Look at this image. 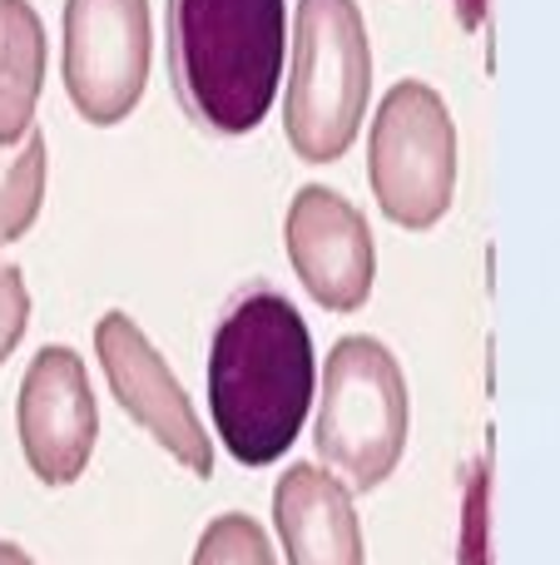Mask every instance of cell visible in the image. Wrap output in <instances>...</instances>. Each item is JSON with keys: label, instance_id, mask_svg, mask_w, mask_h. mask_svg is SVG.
<instances>
[{"label": "cell", "instance_id": "obj_15", "mask_svg": "<svg viewBox=\"0 0 560 565\" xmlns=\"http://www.w3.org/2000/svg\"><path fill=\"white\" fill-rule=\"evenodd\" d=\"M462 565H486V467L472 487L466 501V546H462Z\"/></svg>", "mask_w": 560, "mask_h": 565}, {"label": "cell", "instance_id": "obj_16", "mask_svg": "<svg viewBox=\"0 0 560 565\" xmlns=\"http://www.w3.org/2000/svg\"><path fill=\"white\" fill-rule=\"evenodd\" d=\"M486 6H492V0H452V10H456V20H462V30H482Z\"/></svg>", "mask_w": 560, "mask_h": 565}, {"label": "cell", "instance_id": "obj_8", "mask_svg": "<svg viewBox=\"0 0 560 565\" xmlns=\"http://www.w3.org/2000/svg\"><path fill=\"white\" fill-rule=\"evenodd\" d=\"M15 431L25 467L45 487H69L85 477L99 437V412L89 372L75 348H40L25 367L15 402Z\"/></svg>", "mask_w": 560, "mask_h": 565}, {"label": "cell", "instance_id": "obj_6", "mask_svg": "<svg viewBox=\"0 0 560 565\" xmlns=\"http://www.w3.org/2000/svg\"><path fill=\"white\" fill-rule=\"evenodd\" d=\"M154 60L149 0H65V89L95 129L134 115Z\"/></svg>", "mask_w": 560, "mask_h": 565}, {"label": "cell", "instance_id": "obj_12", "mask_svg": "<svg viewBox=\"0 0 560 565\" xmlns=\"http://www.w3.org/2000/svg\"><path fill=\"white\" fill-rule=\"evenodd\" d=\"M45 179H50V149L35 125L15 145H0V248L35 228L40 204H45Z\"/></svg>", "mask_w": 560, "mask_h": 565}, {"label": "cell", "instance_id": "obj_17", "mask_svg": "<svg viewBox=\"0 0 560 565\" xmlns=\"http://www.w3.org/2000/svg\"><path fill=\"white\" fill-rule=\"evenodd\" d=\"M0 565H35V561H30L15 541H0Z\"/></svg>", "mask_w": 560, "mask_h": 565}, {"label": "cell", "instance_id": "obj_14", "mask_svg": "<svg viewBox=\"0 0 560 565\" xmlns=\"http://www.w3.org/2000/svg\"><path fill=\"white\" fill-rule=\"evenodd\" d=\"M25 322H30V288H25V274L15 264L0 258V362L20 348L25 338Z\"/></svg>", "mask_w": 560, "mask_h": 565}, {"label": "cell", "instance_id": "obj_4", "mask_svg": "<svg viewBox=\"0 0 560 565\" xmlns=\"http://www.w3.org/2000/svg\"><path fill=\"white\" fill-rule=\"evenodd\" d=\"M313 447L347 491H377L397 471L412 427L402 362L377 338H343L323 362Z\"/></svg>", "mask_w": 560, "mask_h": 565}, {"label": "cell", "instance_id": "obj_2", "mask_svg": "<svg viewBox=\"0 0 560 565\" xmlns=\"http://www.w3.org/2000/svg\"><path fill=\"white\" fill-rule=\"evenodd\" d=\"M283 0H169V79L204 135H254L283 85Z\"/></svg>", "mask_w": 560, "mask_h": 565}, {"label": "cell", "instance_id": "obj_1", "mask_svg": "<svg viewBox=\"0 0 560 565\" xmlns=\"http://www.w3.org/2000/svg\"><path fill=\"white\" fill-rule=\"evenodd\" d=\"M317 397L308 322L283 292L244 288L208 342V412L228 457L273 467L298 441Z\"/></svg>", "mask_w": 560, "mask_h": 565}, {"label": "cell", "instance_id": "obj_9", "mask_svg": "<svg viewBox=\"0 0 560 565\" xmlns=\"http://www.w3.org/2000/svg\"><path fill=\"white\" fill-rule=\"evenodd\" d=\"M283 244L308 298L323 302L327 312H357L373 298V278H377L373 228L337 189L323 184L298 189L283 218Z\"/></svg>", "mask_w": 560, "mask_h": 565}, {"label": "cell", "instance_id": "obj_3", "mask_svg": "<svg viewBox=\"0 0 560 565\" xmlns=\"http://www.w3.org/2000/svg\"><path fill=\"white\" fill-rule=\"evenodd\" d=\"M373 95V45L357 0H298L288 45L283 129L303 164H337L353 149Z\"/></svg>", "mask_w": 560, "mask_h": 565}, {"label": "cell", "instance_id": "obj_13", "mask_svg": "<svg viewBox=\"0 0 560 565\" xmlns=\"http://www.w3.org/2000/svg\"><path fill=\"white\" fill-rule=\"evenodd\" d=\"M189 565H278L273 561V546H268L263 526L244 511H224L204 526L194 546V561Z\"/></svg>", "mask_w": 560, "mask_h": 565}, {"label": "cell", "instance_id": "obj_5", "mask_svg": "<svg viewBox=\"0 0 560 565\" xmlns=\"http://www.w3.org/2000/svg\"><path fill=\"white\" fill-rule=\"evenodd\" d=\"M373 199L397 228H437L456 194V125L427 79H402L377 105L367 135Z\"/></svg>", "mask_w": 560, "mask_h": 565}, {"label": "cell", "instance_id": "obj_7", "mask_svg": "<svg viewBox=\"0 0 560 565\" xmlns=\"http://www.w3.org/2000/svg\"><path fill=\"white\" fill-rule=\"evenodd\" d=\"M95 358L105 367V382L115 392V402L194 477L214 471V441L204 437L189 392L179 387V377L169 372V362L159 358V348L144 338L129 312H105L95 322Z\"/></svg>", "mask_w": 560, "mask_h": 565}, {"label": "cell", "instance_id": "obj_11", "mask_svg": "<svg viewBox=\"0 0 560 565\" xmlns=\"http://www.w3.org/2000/svg\"><path fill=\"white\" fill-rule=\"evenodd\" d=\"M45 85V20L30 0H0V145L35 125Z\"/></svg>", "mask_w": 560, "mask_h": 565}, {"label": "cell", "instance_id": "obj_10", "mask_svg": "<svg viewBox=\"0 0 560 565\" xmlns=\"http://www.w3.org/2000/svg\"><path fill=\"white\" fill-rule=\"evenodd\" d=\"M273 531L288 565H367L353 491L323 467H288L273 487Z\"/></svg>", "mask_w": 560, "mask_h": 565}]
</instances>
